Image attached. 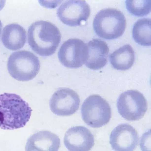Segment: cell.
I'll list each match as a JSON object with an SVG mask.
<instances>
[{"label": "cell", "instance_id": "obj_1", "mask_svg": "<svg viewBox=\"0 0 151 151\" xmlns=\"http://www.w3.org/2000/svg\"><path fill=\"white\" fill-rule=\"evenodd\" d=\"M32 110L19 95L0 94V127L12 130L23 127L29 121Z\"/></svg>", "mask_w": 151, "mask_h": 151}, {"label": "cell", "instance_id": "obj_2", "mask_svg": "<svg viewBox=\"0 0 151 151\" xmlns=\"http://www.w3.org/2000/svg\"><path fill=\"white\" fill-rule=\"evenodd\" d=\"M28 41L32 50L42 56H48L56 51L60 43V30L50 22L40 20L33 23L28 31Z\"/></svg>", "mask_w": 151, "mask_h": 151}, {"label": "cell", "instance_id": "obj_3", "mask_svg": "<svg viewBox=\"0 0 151 151\" xmlns=\"http://www.w3.org/2000/svg\"><path fill=\"white\" fill-rule=\"evenodd\" d=\"M126 25L123 14L114 8L101 10L96 15L93 22L96 34L106 39H115L122 36L124 32Z\"/></svg>", "mask_w": 151, "mask_h": 151}, {"label": "cell", "instance_id": "obj_4", "mask_svg": "<svg viewBox=\"0 0 151 151\" xmlns=\"http://www.w3.org/2000/svg\"><path fill=\"white\" fill-rule=\"evenodd\" d=\"M7 69L14 79L19 81H28L34 78L40 68L38 58L31 52L25 50L13 53L9 58Z\"/></svg>", "mask_w": 151, "mask_h": 151}, {"label": "cell", "instance_id": "obj_5", "mask_svg": "<svg viewBox=\"0 0 151 151\" xmlns=\"http://www.w3.org/2000/svg\"><path fill=\"white\" fill-rule=\"evenodd\" d=\"M83 121L93 128H99L107 124L111 117V110L109 103L100 95L94 94L87 98L81 107Z\"/></svg>", "mask_w": 151, "mask_h": 151}, {"label": "cell", "instance_id": "obj_6", "mask_svg": "<svg viewBox=\"0 0 151 151\" xmlns=\"http://www.w3.org/2000/svg\"><path fill=\"white\" fill-rule=\"evenodd\" d=\"M119 114L128 121H135L144 116L147 108L146 100L143 94L136 90H129L122 93L117 101Z\"/></svg>", "mask_w": 151, "mask_h": 151}, {"label": "cell", "instance_id": "obj_7", "mask_svg": "<svg viewBox=\"0 0 151 151\" xmlns=\"http://www.w3.org/2000/svg\"><path fill=\"white\" fill-rule=\"evenodd\" d=\"M87 44L77 38H70L62 44L58 53L59 60L64 66L77 68L82 66L86 61Z\"/></svg>", "mask_w": 151, "mask_h": 151}, {"label": "cell", "instance_id": "obj_8", "mask_svg": "<svg viewBox=\"0 0 151 151\" xmlns=\"http://www.w3.org/2000/svg\"><path fill=\"white\" fill-rule=\"evenodd\" d=\"M90 12V7L85 1L68 0L59 7L57 15L64 24L76 26L80 25L83 21H86Z\"/></svg>", "mask_w": 151, "mask_h": 151}, {"label": "cell", "instance_id": "obj_9", "mask_svg": "<svg viewBox=\"0 0 151 151\" xmlns=\"http://www.w3.org/2000/svg\"><path fill=\"white\" fill-rule=\"evenodd\" d=\"M80 99L78 93L68 88H60L54 92L50 100L51 111L57 115H71L78 110Z\"/></svg>", "mask_w": 151, "mask_h": 151}, {"label": "cell", "instance_id": "obj_10", "mask_svg": "<svg viewBox=\"0 0 151 151\" xmlns=\"http://www.w3.org/2000/svg\"><path fill=\"white\" fill-rule=\"evenodd\" d=\"M109 142L115 151H133L139 141L138 133L132 126L127 123L119 125L112 131Z\"/></svg>", "mask_w": 151, "mask_h": 151}, {"label": "cell", "instance_id": "obj_11", "mask_svg": "<svg viewBox=\"0 0 151 151\" xmlns=\"http://www.w3.org/2000/svg\"><path fill=\"white\" fill-rule=\"evenodd\" d=\"M64 143L69 151H88L94 146V139L88 129L83 126H76L66 132Z\"/></svg>", "mask_w": 151, "mask_h": 151}, {"label": "cell", "instance_id": "obj_12", "mask_svg": "<svg viewBox=\"0 0 151 151\" xmlns=\"http://www.w3.org/2000/svg\"><path fill=\"white\" fill-rule=\"evenodd\" d=\"M87 56L85 63L88 68L97 70L103 68L107 62L109 51L108 46L104 41L93 39L87 44Z\"/></svg>", "mask_w": 151, "mask_h": 151}, {"label": "cell", "instance_id": "obj_13", "mask_svg": "<svg viewBox=\"0 0 151 151\" xmlns=\"http://www.w3.org/2000/svg\"><path fill=\"white\" fill-rule=\"evenodd\" d=\"M60 140L55 134L47 130L38 132L27 139L25 146L26 151H58L60 147Z\"/></svg>", "mask_w": 151, "mask_h": 151}, {"label": "cell", "instance_id": "obj_14", "mask_svg": "<svg viewBox=\"0 0 151 151\" xmlns=\"http://www.w3.org/2000/svg\"><path fill=\"white\" fill-rule=\"evenodd\" d=\"M1 40L7 48L12 51L19 49L24 46L26 43V31L18 24H9L3 29Z\"/></svg>", "mask_w": 151, "mask_h": 151}, {"label": "cell", "instance_id": "obj_15", "mask_svg": "<svg viewBox=\"0 0 151 151\" xmlns=\"http://www.w3.org/2000/svg\"><path fill=\"white\" fill-rule=\"evenodd\" d=\"M109 60L114 69L122 71L128 70L134 62V51L129 44H126L111 53L109 56Z\"/></svg>", "mask_w": 151, "mask_h": 151}, {"label": "cell", "instance_id": "obj_16", "mask_svg": "<svg viewBox=\"0 0 151 151\" xmlns=\"http://www.w3.org/2000/svg\"><path fill=\"white\" fill-rule=\"evenodd\" d=\"M151 19L143 18L138 20L134 24L132 31L135 41L143 46L151 45Z\"/></svg>", "mask_w": 151, "mask_h": 151}, {"label": "cell", "instance_id": "obj_17", "mask_svg": "<svg viewBox=\"0 0 151 151\" xmlns=\"http://www.w3.org/2000/svg\"><path fill=\"white\" fill-rule=\"evenodd\" d=\"M126 6L131 14L137 16H143L151 11L150 0H126Z\"/></svg>", "mask_w": 151, "mask_h": 151}, {"label": "cell", "instance_id": "obj_18", "mask_svg": "<svg viewBox=\"0 0 151 151\" xmlns=\"http://www.w3.org/2000/svg\"><path fill=\"white\" fill-rule=\"evenodd\" d=\"M5 1H0V11L4 7L5 4Z\"/></svg>", "mask_w": 151, "mask_h": 151}, {"label": "cell", "instance_id": "obj_19", "mask_svg": "<svg viewBox=\"0 0 151 151\" xmlns=\"http://www.w3.org/2000/svg\"><path fill=\"white\" fill-rule=\"evenodd\" d=\"M2 27V23H1V21L0 20V36L1 33V31Z\"/></svg>", "mask_w": 151, "mask_h": 151}]
</instances>
